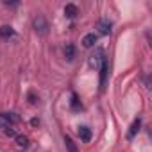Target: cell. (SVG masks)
<instances>
[{"mask_svg": "<svg viewBox=\"0 0 152 152\" xmlns=\"http://www.w3.org/2000/svg\"><path fill=\"white\" fill-rule=\"evenodd\" d=\"M97 29H99V32H100L102 36H107V34H111V31H113V23H111L107 18H100V20L97 22Z\"/></svg>", "mask_w": 152, "mask_h": 152, "instance_id": "5", "label": "cell"}, {"mask_svg": "<svg viewBox=\"0 0 152 152\" xmlns=\"http://www.w3.org/2000/svg\"><path fill=\"white\" fill-rule=\"evenodd\" d=\"M32 27H34V31H36L39 36H45V34L48 32V22H47V18H45L43 15H38V16L32 20Z\"/></svg>", "mask_w": 152, "mask_h": 152, "instance_id": "2", "label": "cell"}, {"mask_svg": "<svg viewBox=\"0 0 152 152\" xmlns=\"http://www.w3.org/2000/svg\"><path fill=\"white\" fill-rule=\"evenodd\" d=\"M6 6H11V7H16L18 6V2H4Z\"/></svg>", "mask_w": 152, "mask_h": 152, "instance_id": "17", "label": "cell"}, {"mask_svg": "<svg viewBox=\"0 0 152 152\" xmlns=\"http://www.w3.org/2000/svg\"><path fill=\"white\" fill-rule=\"evenodd\" d=\"M27 99H29L31 104H38V102H39V97H38L34 91H29V93H27Z\"/></svg>", "mask_w": 152, "mask_h": 152, "instance_id": "15", "label": "cell"}, {"mask_svg": "<svg viewBox=\"0 0 152 152\" xmlns=\"http://www.w3.org/2000/svg\"><path fill=\"white\" fill-rule=\"evenodd\" d=\"M64 145H66V150H68V152H79L77 145L73 143L72 136H68V134H64Z\"/></svg>", "mask_w": 152, "mask_h": 152, "instance_id": "12", "label": "cell"}, {"mask_svg": "<svg viewBox=\"0 0 152 152\" xmlns=\"http://www.w3.org/2000/svg\"><path fill=\"white\" fill-rule=\"evenodd\" d=\"M64 57L68 61H73V57H75V47L72 43H66V47H64Z\"/></svg>", "mask_w": 152, "mask_h": 152, "instance_id": "13", "label": "cell"}, {"mask_svg": "<svg viewBox=\"0 0 152 152\" xmlns=\"http://www.w3.org/2000/svg\"><path fill=\"white\" fill-rule=\"evenodd\" d=\"M97 39H99V36H97L95 32H90V34H86V36L83 38V47H86V48H91V47H95Z\"/></svg>", "mask_w": 152, "mask_h": 152, "instance_id": "8", "label": "cell"}, {"mask_svg": "<svg viewBox=\"0 0 152 152\" xmlns=\"http://www.w3.org/2000/svg\"><path fill=\"white\" fill-rule=\"evenodd\" d=\"M0 36H2L4 39L13 38V36H15V29H13L11 25H2V27H0Z\"/></svg>", "mask_w": 152, "mask_h": 152, "instance_id": "11", "label": "cell"}, {"mask_svg": "<svg viewBox=\"0 0 152 152\" xmlns=\"http://www.w3.org/2000/svg\"><path fill=\"white\" fill-rule=\"evenodd\" d=\"M107 73H109V63H107V57H104V59H102V63H100V79H99L100 90H104V88H106Z\"/></svg>", "mask_w": 152, "mask_h": 152, "instance_id": "4", "label": "cell"}, {"mask_svg": "<svg viewBox=\"0 0 152 152\" xmlns=\"http://www.w3.org/2000/svg\"><path fill=\"white\" fill-rule=\"evenodd\" d=\"M70 106H72V109H75V111L83 109V104H81V100L77 99V95H75V93H72V100H70Z\"/></svg>", "mask_w": 152, "mask_h": 152, "instance_id": "14", "label": "cell"}, {"mask_svg": "<svg viewBox=\"0 0 152 152\" xmlns=\"http://www.w3.org/2000/svg\"><path fill=\"white\" fill-rule=\"evenodd\" d=\"M79 138H81V141L88 143V141L91 140V129L86 127V125H81V127H79Z\"/></svg>", "mask_w": 152, "mask_h": 152, "instance_id": "10", "label": "cell"}, {"mask_svg": "<svg viewBox=\"0 0 152 152\" xmlns=\"http://www.w3.org/2000/svg\"><path fill=\"white\" fill-rule=\"evenodd\" d=\"M31 125H34V127L39 125V118H32V120H31Z\"/></svg>", "mask_w": 152, "mask_h": 152, "instance_id": "16", "label": "cell"}, {"mask_svg": "<svg viewBox=\"0 0 152 152\" xmlns=\"http://www.w3.org/2000/svg\"><path fill=\"white\" fill-rule=\"evenodd\" d=\"M77 15H79V9H77V6H75V4H66V6H64V16H66V18L73 20Z\"/></svg>", "mask_w": 152, "mask_h": 152, "instance_id": "9", "label": "cell"}, {"mask_svg": "<svg viewBox=\"0 0 152 152\" xmlns=\"http://www.w3.org/2000/svg\"><path fill=\"white\" fill-rule=\"evenodd\" d=\"M106 57V54H104V50L99 47V48H95V52L90 56V59H88V63H90V66L91 68H97V66H100V63H102V59Z\"/></svg>", "mask_w": 152, "mask_h": 152, "instance_id": "3", "label": "cell"}, {"mask_svg": "<svg viewBox=\"0 0 152 152\" xmlns=\"http://www.w3.org/2000/svg\"><path fill=\"white\" fill-rule=\"evenodd\" d=\"M140 127H141V116H136V118H134V122H132V124H131V127H129V132H127V140H132V138L138 134Z\"/></svg>", "mask_w": 152, "mask_h": 152, "instance_id": "6", "label": "cell"}, {"mask_svg": "<svg viewBox=\"0 0 152 152\" xmlns=\"http://www.w3.org/2000/svg\"><path fill=\"white\" fill-rule=\"evenodd\" d=\"M15 143H16V148H20V150L29 148V138L25 134H16L15 136Z\"/></svg>", "mask_w": 152, "mask_h": 152, "instance_id": "7", "label": "cell"}, {"mask_svg": "<svg viewBox=\"0 0 152 152\" xmlns=\"http://www.w3.org/2000/svg\"><path fill=\"white\" fill-rule=\"evenodd\" d=\"M20 116L16 113H0V129H9L13 127V124H18Z\"/></svg>", "mask_w": 152, "mask_h": 152, "instance_id": "1", "label": "cell"}]
</instances>
